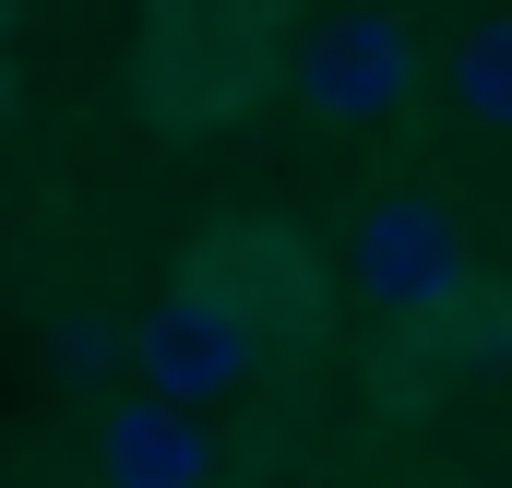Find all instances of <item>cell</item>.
<instances>
[{
  "instance_id": "cell-2",
  "label": "cell",
  "mask_w": 512,
  "mask_h": 488,
  "mask_svg": "<svg viewBox=\"0 0 512 488\" xmlns=\"http://www.w3.org/2000/svg\"><path fill=\"white\" fill-rule=\"evenodd\" d=\"M346 274L370 310H405V322H441L453 298H477V262H465V215L441 191H382L358 203L346 227Z\"/></svg>"
},
{
  "instance_id": "cell-3",
  "label": "cell",
  "mask_w": 512,
  "mask_h": 488,
  "mask_svg": "<svg viewBox=\"0 0 512 488\" xmlns=\"http://www.w3.org/2000/svg\"><path fill=\"white\" fill-rule=\"evenodd\" d=\"M262 84V12L251 0H167L155 12V36H143V108L179 131L227 120V108H251Z\"/></svg>"
},
{
  "instance_id": "cell-6",
  "label": "cell",
  "mask_w": 512,
  "mask_h": 488,
  "mask_svg": "<svg viewBox=\"0 0 512 488\" xmlns=\"http://www.w3.org/2000/svg\"><path fill=\"white\" fill-rule=\"evenodd\" d=\"M96 477H108V488H203V477H215V441H203L191 405L131 393V405L96 417Z\"/></svg>"
},
{
  "instance_id": "cell-5",
  "label": "cell",
  "mask_w": 512,
  "mask_h": 488,
  "mask_svg": "<svg viewBox=\"0 0 512 488\" xmlns=\"http://www.w3.org/2000/svg\"><path fill=\"white\" fill-rule=\"evenodd\" d=\"M286 84H298V108H322V120H393V108L417 96V36H405L393 12H370V0H346V12H322V24L298 36Z\"/></svg>"
},
{
  "instance_id": "cell-9",
  "label": "cell",
  "mask_w": 512,
  "mask_h": 488,
  "mask_svg": "<svg viewBox=\"0 0 512 488\" xmlns=\"http://www.w3.org/2000/svg\"><path fill=\"white\" fill-rule=\"evenodd\" d=\"M0 108H12V12H0Z\"/></svg>"
},
{
  "instance_id": "cell-8",
  "label": "cell",
  "mask_w": 512,
  "mask_h": 488,
  "mask_svg": "<svg viewBox=\"0 0 512 488\" xmlns=\"http://www.w3.org/2000/svg\"><path fill=\"white\" fill-rule=\"evenodd\" d=\"M120 358H131V334H120V322H96V310H60V322H48V381L96 393Z\"/></svg>"
},
{
  "instance_id": "cell-4",
  "label": "cell",
  "mask_w": 512,
  "mask_h": 488,
  "mask_svg": "<svg viewBox=\"0 0 512 488\" xmlns=\"http://www.w3.org/2000/svg\"><path fill=\"white\" fill-rule=\"evenodd\" d=\"M131 369H143V393L155 405H227V393H251L262 381V334L239 310H215L203 286H167L143 322H131Z\"/></svg>"
},
{
  "instance_id": "cell-7",
  "label": "cell",
  "mask_w": 512,
  "mask_h": 488,
  "mask_svg": "<svg viewBox=\"0 0 512 488\" xmlns=\"http://www.w3.org/2000/svg\"><path fill=\"white\" fill-rule=\"evenodd\" d=\"M453 96H465V120L512 131V12H501V24H477V36L453 48Z\"/></svg>"
},
{
  "instance_id": "cell-1",
  "label": "cell",
  "mask_w": 512,
  "mask_h": 488,
  "mask_svg": "<svg viewBox=\"0 0 512 488\" xmlns=\"http://www.w3.org/2000/svg\"><path fill=\"white\" fill-rule=\"evenodd\" d=\"M179 286H203L215 310H239L262 346H322V322H334V286H322L310 239L298 227H262V215H215Z\"/></svg>"
}]
</instances>
